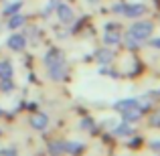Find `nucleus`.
Listing matches in <instances>:
<instances>
[{
    "label": "nucleus",
    "instance_id": "nucleus-17",
    "mask_svg": "<svg viewBox=\"0 0 160 156\" xmlns=\"http://www.w3.org/2000/svg\"><path fill=\"white\" fill-rule=\"evenodd\" d=\"M152 45H154V47H158V49H160V39H156V41H152Z\"/></svg>",
    "mask_w": 160,
    "mask_h": 156
},
{
    "label": "nucleus",
    "instance_id": "nucleus-1",
    "mask_svg": "<svg viewBox=\"0 0 160 156\" xmlns=\"http://www.w3.org/2000/svg\"><path fill=\"white\" fill-rule=\"evenodd\" d=\"M152 31H154L152 23H146V20L134 23L132 27L128 28V47H138V43L148 39V37L152 35Z\"/></svg>",
    "mask_w": 160,
    "mask_h": 156
},
{
    "label": "nucleus",
    "instance_id": "nucleus-4",
    "mask_svg": "<svg viewBox=\"0 0 160 156\" xmlns=\"http://www.w3.org/2000/svg\"><path fill=\"white\" fill-rule=\"evenodd\" d=\"M8 47H10L12 51H22V49L27 47V41H24L22 35H12L10 39H8Z\"/></svg>",
    "mask_w": 160,
    "mask_h": 156
},
{
    "label": "nucleus",
    "instance_id": "nucleus-16",
    "mask_svg": "<svg viewBox=\"0 0 160 156\" xmlns=\"http://www.w3.org/2000/svg\"><path fill=\"white\" fill-rule=\"evenodd\" d=\"M2 89H4V91H10V89H12V83H10V81H8V79H6V81H4V85H2Z\"/></svg>",
    "mask_w": 160,
    "mask_h": 156
},
{
    "label": "nucleus",
    "instance_id": "nucleus-13",
    "mask_svg": "<svg viewBox=\"0 0 160 156\" xmlns=\"http://www.w3.org/2000/svg\"><path fill=\"white\" fill-rule=\"evenodd\" d=\"M20 6H22V4H20V2H12L10 6H6V8H4L2 12H4V14H10V12H16V10H18Z\"/></svg>",
    "mask_w": 160,
    "mask_h": 156
},
{
    "label": "nucleus",
    "instance_id": "nucleus-8",
    "mask_svg": "<svg viewBox=\"0 0 160 156\" xmlns=\"http://www.w3.org/2000/svg\"><path fill=\"white\" fill-rule=\"evenodd\" d=\"M124 113V122H136L138 118H140V113H142V109L140 108H132V109H126V112H122Z\"/></svg>",
    "mask_w": 160,
    "mask_h": 156
},
{
    "label": "nucleus",
    "instance_id": "nucleus-6",
    "mask_svg": "<svg viewBox=\"0 0 160 156\" xmlns=\"http://www.w3.org/2000/svg\"><path fill=\"white\" fill-rule=\"evenodd\" d=\"M31 124H32V128H37V130H43V128H47V124H49V118L45 116V113H37V116L31 120Z\"/></svg>",
    "mask_w": 160,
    "mask_h": 156
},
{
    "label": "nucleus",
    "instance_id": "nucleus-15",
    "mask_svg": "<svg viewBox=\"0 0 160 156\" xmlns=\"http://www.w3.org/2000/svg\"><path fill=\"white\" fill-rule=\"evenodd\" d=\"M0 156H16V150L6 148V150H0Z\"/></svg>",
    "mask_w": 160,
    "mask_h": 156
},
{
    "label": "nucleus",
    "instance_id": "nucleus-9",
    "mask_svg": "<svg viewBox=\"0 0 160 156\" xmlns=\"http://www.w3.org/2000/svg\"><path fill=\"white\" fill-rule=\"evenodd\" d=\"M0 77H2V79H10L12 77V65L8 61L0 63Z\"/></svg>",
    "mask_w": 160,
    "mask_h": 156
},
{
    "label": "nucleus",
    "instance_id": "nucleus-5",
    "mask_svg": "<svg viewBox=\"0 0 160 156\" xmlns=\"http://www.w3.org/2000/svg\"><path fill=\"white\" fill-rule=\"evenodd\" d=\"M57 14H59V18H61L63 23H71V20H73V10H71L67 4H59L57 6Z\"/></svg>",
    "mask_w": 160,
    "mask_h": 156
},
{
    "label": "nucleus",
    "instance_id": "nucleus-11",
    "mask_svg": "<svg viewBox=\"0 0 160 156\" xmlns=\"http://www.w3.org/2000/svg\"><path fill=\"white\" fill-rule=\"evenodd\" d=\"M22 23H24V16L16 14V16H12V18H10V23H8V27H10V28H16V27H20Z\"/></svg>",
    "mask_w": 160,
    "mask_h": 156
},
{
    "label": "nucleus",
    "instance_id": "nucleus-12",
    "mask_svg": "<svg viewBox=\"0 0 160 156\" xmlns=\"http://www.w3.org/2000/svg\"><path fill=\"white\" fill-rule=\"evenodd\" d=\"M116 134H120V136H128V134H132V128H130V126H128V122H126L124 126L116 128Z\"/></svg>",
    "mask_w": 160,
    "mask_h": 156
},
{
    "label": "nucleus",
    "instance_id": "nucleus-7",
    "mask_svg": "<svg viewBox=\"0 0 160 156\" xmlns=\"http://www.w3.org/2000/svg\"><path fill=\"white\" fill-rule=\"evenodd\" d=\"M113 108L118 109V112H126V109H132V108H138V99H122V102H118Z\"/></svg>",
    "mask_w": 160,
    "mask_h": 156
},
{
    "label": "nucleus",
    "instance_id": "nucleus-10",
    "mask_svg": "<svg viewBox=\"0 0 160 156\" xmlns=\"http://www.w3.org/2000/svg\"><path fill=\"white\" fill-rule=\"evenodd\" d=\"M103 41H106V45H116V43H120V35H118L116 31H108L106 33V37H103Z\"/></svg>",
    "mask_w": 160,
    "mask_h": 156
},
{
    "label": "nucleus",
    "instance_id": "nucleus-14",
    "mask_svg": "<svg viewBox=\"0 0 160 156\" xmlns=\"http://www.w3.org/2000/svg\"><path fill=\"white\" fill-rule=\"evenodd\" d=\"M98 59H99L102 63H108L109 59H112V53H109V51H99V53H98Z\"/></svg>",
    "mask_w": 160,
    "mask_h": 156
},
{
    "label": "nucleus",
    "instance_id": "nucleus-18",
    "mask_svg": "<svg viewBox=\"0 0 160 156\" xmlns=\"http://www.w3.org/2000/svg\"><path fill=\"white\" fill-rule=\"evenodd\" d=\"M0 113H2V109H0Z\"/></svg>",
    "mask_w": 160,
    "mask_h": 156
},
{
    "label": "nucleus",
    "instance_id": "nucleus-2",
    "mask_svg": "<svg viewBox=\"0 0 160 156\" xmlns=\"http://www.w3.org/2000/svg\"><path fill=\"white\" fill-rule=\"evenodd\" d=\"M45 63H47L49 67V77L53 79V81H61L63 77H65V61H63L61 53L57 51V49H53V51H49V55L45 57Z\"/></svg>",
    "mask_w": 160,
    "mask_h": 156
},
{
    "label": "nucleus",
    "instance_id": "nucleus-3",
    "mask_svg": "<svg viewBox=\"0 0 160 156\" xmlns=\"http://www.w3.org/2000/svg\"><path fill=\"white\" fill-rule=\"evenodd\" d=\"M113 12L130 16V18H138V16H142L146 12V6L144 4H116V6H113Z\"/></svg>",
    "mask_w": 160,
    "mask_h": 156
}]
</instances>
